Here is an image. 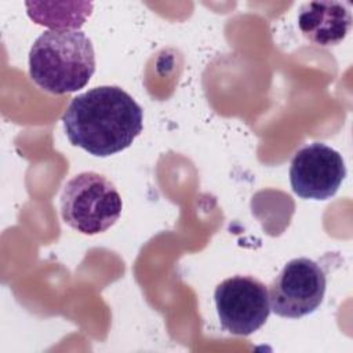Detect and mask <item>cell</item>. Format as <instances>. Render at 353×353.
<instances>
[{
  "label": "cell",
  "instance_id": "1",
  "mask_svg": "<svg viewBox=\"0 0 353 353\" xmlns=\"http://www.w3.org/2000/svg\"><path fill=\"white\" fill-rule=\"evenodd\" d=\"M62 123L72 145L106 157L127 149L141 134L143 110L123 88L101 85L74 97Z\"/></svg>",
  "mask_w": 353,
  "mask_h": 353
},
{
  "label": "cell",
  "instance_id": "2",
  "mask_svg": "<svg viewBox=\"0 0 353 353\" xmlns=\"http://www.w3.org/2000/svg\"><path fill=\"white\" fill-rule=\"evenodd\" d=\"M95 72L91 40L77 29L43 32L29 52V74L44 91L62 95L83 88Z\"/></svg>",
  "mask_w": 353,
  "mask_h": 353
},
{
  "label": "cell",
  "instance_id": "3",
  "mask_svg": "<svg viewBox=\"0 0 353 353\" xmlns=\"http://www.w3.org/2000/svg\"><path fill=\"white\" fill-rule=\"evenodd\" d=\"M120 193L105 175L85 171L69 179L61 193V215L65 223L83 234L108 230L120 218Z\"/></svg>",
  "mask_w": 353,
  "mask_h": 353
},
{
  "label": "cell",
  "instance_id": "4",
  "mask_svg": "<svg viewBox=\"0 0 353 353\" xmlns=\"http://www.w3.org/2000/svg\"><path fill=\"white\" fill-rule=\"evenodd\" d=\"M325 288L327 277L317 262L291 259L269 285L270 310L285 319L303 317L321 305Z\"/></svg>",
  "mask_w": 353,
  "mask_h": 353
},
{
  "label": "cell",
  "instance_id": "5",
  "mask_svg": "<svg viewBox=\"0 0 353 353\" xmlns=\"http://www.w3.org/2000/svg\"><path fill=\"white\" fill-rule=\"evenodd\" d=\"M223 330L247 336L259 330L270 314L266 285L252 276H233L221 281L214 292Z\"/></svg>",
  "mask_w": 353,
  "mask_h": 353
},
{
  "label": "cell",
  "instance_id": "6",
  "mask_svg": "<svg viewBox=\"0 0 353 353\" xmlns=\"http://www.w3.org/2000/svg\"><path fill=\"white\" fill-rule=\"evenodd\" d=\"M346 176L342 154L323 142L301 148L291 160L290 182L302 199L327 200L339 189Z\"/></svg>",
  "mask_w": 353,
  "mask_h": 353
},
{
  "label": "cell",
  "instance_id": "7",
  "mask_svg": "<svg viewBox=\"0 0 353 353\" xmlns=\"http://www.w3.org/2000/svg\"><path fill=\"white\" fill-rule=\"evenodd\" d=\"M298 28L303 37L316 46H336L350 32V7L345 1L332 0L305 3L298 11Z\"/></svg>",
  "mask_w": 353,
  "mask_h": 353
}]
</instances>
